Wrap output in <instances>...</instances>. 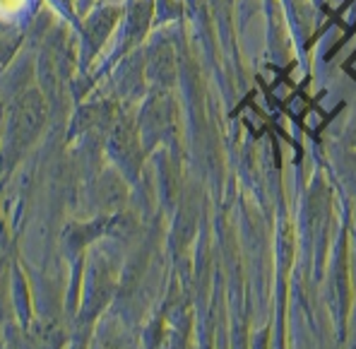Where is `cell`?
I'll return each mask as SVG.
<instances>
[{
  "label": "cell",
  "mask_w": 356,
  "mask_h": 349,
  "mask_svg": "<svg viewBox=\"0 0 356 349\" xmlns=\"http://www.w3.org/2000/svg\"><path fill=\"white\" fill-rule=\"evenodd\" d=\"M24 3H27V0H0V13H3V17L17 15L19 10L24 8Z\"/></svg>",
  "instance_id": "6da1fadb"
}]
</instances>
